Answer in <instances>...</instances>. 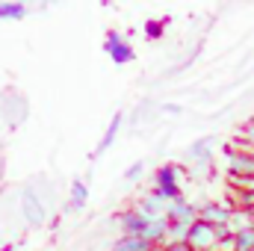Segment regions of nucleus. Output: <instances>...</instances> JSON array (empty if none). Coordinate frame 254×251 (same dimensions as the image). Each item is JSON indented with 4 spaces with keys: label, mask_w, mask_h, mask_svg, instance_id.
I'll return each instance as SVG.
<instances>
[{
    "label": "nucleus",
    "mask_w": 254,
    "mask_h": 251,
    "mask_svg": "<svg viewBox=\"0 0 254 251\" xmlns=\"http://www.w3.org/2000/svg\"><path fill=\"white\" fill-rule=\"evenodd\" d=\"M181 175H184V166L178 163H163L157 172H154V195L163 198L166 204L175 201V198H184V187H181Z\"/></svg>",
    "instance_id": "obj_1"
},
{
    "label": "nucleus",
    "mask_w": 254,
    "mask_h": 251,
    "mask_svg": "<svg viewBox=\"0 0 254 251\" xmlns=\"http://www.w3.org/2000/svg\"><path fill=\"white\" fill-rule=\"evenodd\" d=\"M222 151L228 157V175L231 178H252L254 175V151L237 148L234 142H225Z\"/></svg>",
    "instance_id": "obj_2"
},
{
    "label": "nucleus",
    "mask_w": 254,
    "mask_h": 251,
    "mask_svg": "<svg viewBox=\"0 0 254 251\" xmlns=\"http://www.w3.org/2000/svg\"><path fill=\"white\" fill-rule=\"evenodd\" d=\"M104 54L116 65H130L136 60V48L127 42V36L119 33V30H107V36H104Z\"/></svg>",
    "instance_id": "obj_3"
},
{
    "label": "nucleus",
    "mask_w": 254,
    "mask_h": 251,
    "mask_svg": "<svg viewBox=\"0 0 254 251\" xmlns=\"http://www.w3.org/2000/svg\"><path fill=\"white\" fill-rule=\"evenodd\" d=\"M21 216H24V222L30 228H42L48 222V207H45V201L39 198V192L33 187H27L21 192Z\"/></svg>",
    "instance_id": "obj_4"
},
{
    "label": "nucleus",
    "mask_w": 254,
    "mask_h": 251,
    "mask_svg": "<svg viewBox=\"0 0 254 251\" xmlns=\"http://www.w3.org/2000/svg\"><path fill=\"white\" fill-rule=\"evenodd\" d=\"M231 207L228 204H222V201H204V204H198V222H204V225H210V228H222V225H228L231 222Z\"/></svg>",
    "instance_id": "obj_5"
},
{
    "label": "nucleus",
    "mask_w": 254,
    "mask_h": 251,
    "mask_svg": "<svg viewBox=\"0 0 254 251\" xmlns=\"http://www.w3.org/2000/svg\"><path fill=\"white\" fill-rule=\"evenodd\" d=\"M213 136H201L195 139L190 148L184 151V160L190 163L192 169H201V166H213Z\"/></svg>",
    "instance_id": "obj_6"
},
{
    "label": "nucleus",
    "mask_w": 254,
    "mask_h": 251,
    "mask_svg": "<svg viewBox=\"0 0 254 251\" xmlns=\"http://www.w3.org/2000/svg\"><path fill=\"white\" fill-rule=\"evenodd\" d=\"M187 246L192 251H216V228L204 225V222H192L190 225V237H187Z\"/></svg>",
    "instance_id": "obj_7"
},
{
    "label": "nucleus",
    "mask_w": 254,
    "mask_h": 251,
    "mask_svg": "<svg viewBox=\"0 0 254 251\" xmlns=\"http://www.w3.org/2000/svg\"><path fill=\"white\" fill-rule=\"evenodd\" d=\"M166 219L169 222H178V225H192L198 222V204H192L190 198H175L166 204Z\"/></svg>",
    "instance_id": "obj_8"
},
{
    "label": "nucleus",
    "mask_w": 254,
    "mask_h": 251,
    "mask_svg": "<svg viewBox=\"0 0 254 251\" xmlns=\"http://www.w3.org/2000/svg\"><path fill=\"white\" fill-rule=\"evenodd\" d=\"M122 127H125V113H116L113 119H110V125L104 130V136H101V142H98V148L92 151V160H98V157H104L113 145H116V139H119V133H122Z\"/></svg>",
    "instance_id": "obj_9"
},
{
    "label": "nucleus",
    "mask_w": 254,
    "mask_h": 251,
    "mask_svg": "<svg viewBox=\"0 0 254 251\" xmlns=\"http://www.w3.org/2000/svg\"><path fill=\"white\" fill-rule=\"evenodd\" d=\"M145 225H148V219H145L136 207H130V210H125V213H119V231H122V237H142Z\"/></svg>",
    "instance_id": "obj_10"
},
{
    "label": "nucleus",
    "mask_w": 254,
    "mask_h": 251,
    "mask_svg": "<svg viewBox=\"0 0 254 251\" xmlns=\"http://www.w3.org/2000/svg\"><path fill=\"white\" fill-rule=\"evenodd\" d=\"M89 204V187L83 178H74L71 189H68V204H65V213H83Z\"/></svg>",
    "instance_id": "obj_11"
},
{
    "label": "nucleus",
    "mask_w": 254,
    "mask_h": 251,
    "mask_svg": "<svg viewBox=\"0 0 254 251\" xmlns=\"http://www.w3.org/2000/svg\"><path fill=\"white\" fill-rule=\"evenodd\" d=\"M136 210H139L145 219H166V201H163V198H157L154 192H145V195L139 198Z\"/></svg>",
    "instance_id": "obj_12"
},
{
    "label": "nucleus",
    "mask_w": 254,
    "mask_h": 251,
    "mask_svg": "<svg viewBox=\"0 0 254 251\" xmlns=\"http://www.w3.org/2000/svg\"><path fill=\"white\" fill-rule=\"evenodd\" d=\"M166 234H169V219H148V225L142 231V240H148L154 249H163L166 246Z\"/></svg>",
    "instance_id": "obj_13"
},
{
    "label": "nucleus",
    "mask_w": 254,
    "mask_h": 251,
    "mask_svg": "<svg viewBox=\"0 0 254 251\" xmlns=\"http://www.w3.org/2000/svg\"><path fill=\"white\" fill-rule=\"evenodd\" d=\"M27 12L30 9L21 0H0V21H24Z\"/></svg>",
    "instance_id": "obj_14"
},
{
    "label": "nucleus",
    "mask_w": 254,
    "mask_h": 251,
    "mask_svg": "<svg viewBox=\"0 0 254 251\" xmlns=\"http://www.w3.org/2000/svg\"><path fill=\"white\" fill-rule=\"evenodd\" d=\"M113 251H157V249L148 240H142V237H119Z\"/></svg>",
    "instance_id": "obj_15"
},
{
    "label": "nucleus",
    "mask_w": 254,
    "mask_h": 251,
    "mask_svg": "<svg viewBox=\"0 0 254 251\" xmlns=\"http://www.w3.org/2000/svg\"><path fill=\"white\" fill-rule=\"evenodd\" d=\"M166 27H169V18H148L145 27H142V33H145V39L157 42V39L166 36Z\"/></svg>",
    "instance_id": "obj_16"
},
{
    "label": "nucleus",
    "mask_w": 254,
    "mask_h": 251,
    "mask_svg": "<svg viewBox=\"0 0 254 251\" xmlns=\"http://www.w3.org/2000/svg\"><path fill=\"white\" fill-rule=\"evenodd\" d=\"M187 237H190V225H178V222H169L166 246H178V243H187Z\"/></svg>",
    "instance_id": "obj_17"
},
{
    "label": "nucleus",
    "mask_w": 254,
    "mask_h": 251,
    "mask_svg": "<svg viewBox=\"0 0 254 251\" xmlns=\"http://www.w3.org/2000/svg\"><path fill=\"white\" fill-rule=\"evenodd\" d=\"M228 228H231V234H240V231H246V228H254V225H252V216H249L246 210H234V213H231Z\"/></svg>",
    "instance_id": "obj_18"
},
{
    "label": "nucleus",
    "mask_w": 254,
    "mask_h": 251,
    "mask_svg": "<svg viewBox=\"0 0 254 251\" xmlns=\"http://www.w3.org/2000/svg\"><path fill=\"white\" fill-rule=\"evenodd\" d=\"M234 251H254V228L234 234Z\"/></svg>",
    "instance_id": "obj_19"
},
{
    "label": "nucleus",
    "mask_w": 254,
    "mask_h": 251,
    "mask_svg": "<svg viewBox=\"0 0 254 251\" xmlns=\"http://www.w3.org/2000/svg\"><path fill=\"white\" fill-rule=\"evenodd\" d=\"M142 172H145V163H142V160H136V163H130V166H127V172H125V181H127V184H133V181H139V178H142Z\"/></svg>",
    "instance_id": "obj_20"
},
{
    "label": "nucleus",
    "mask_w": 254,
    "mask_h": 251,
    "mask_svg": "<svg viewBox=\"0 0 254 251\" xmlns=\"http://www.w3.org/2000/svg\"><path fill=\"white\" fill-rule=\"evenodd\" d=\"M240 139H243V145H246L249 151H254V119H249V122H246L243 133H240Z\"/></svg>",
    "instance_id": "obj_21"
},
{
    "label": "nucleus",
    "mask_w": 254,
    "mask_h": 251,
    "mask_svg": "<svg viewBox=\"0 0 254 251\" xmlns=\"http://www.w3.org/2000/svg\"><path fill=\"white\" fill-rule=\"evenodd\" d=\"M163 113H166V116H181L184 107H181V104H163Z\"/></svg>",
    "instance_id": "obj_22"
},
{
    "label": "nucleus",
    "mask_w": 254,
    "mask_h": 251,
    "mask_svg": "<svg viewBox=\"0 0 254 251\" xmlns=\"http://www.w3.org/2000/svg\"><path fill=\"white\" fill-rule=\"evenodd\" d=\"M157 251H192L187 243H178V246H163V249H157Z\"/></svg>",
    "instance_id": "obj_23"
},
{
    "label": "nucleus",
    "mask_w": 254,
    "mask_h": 251,
    "mask_svg": "<svg viewBox=\"0 0 254 251\" xmlns=\"http://www.w3.org/2000/svg\"><path fill=\"white\" fill-rule=\"evenodd\" d=\"M249 216H252V225H254V210H252V213H249Z\"/></svg>",
    "instance_id": "obj_24"
}]
</instances>
